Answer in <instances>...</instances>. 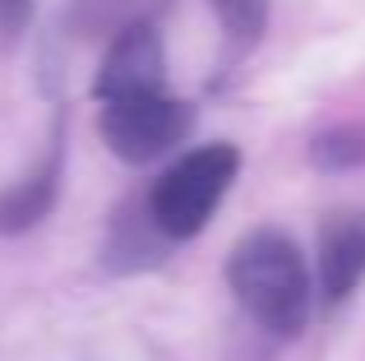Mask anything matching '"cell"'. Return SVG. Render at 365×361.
<instances>
[{"mask_svg":"<svg viewBox=\"0 0 365 361\" xmlns=\"http://www.w3.org/2000/svg\"><path fill=\"white\" fill-rule=\"evenodd\" d=\"M227 283H232L236 301L245 306V315L277 338L301 334L305 320H310V301H314L310 269H305L292 236L273 232V227L250 232L232 250Z\"/></svg>","mask_w":365,"mask_h":361,"instance_id":"6da1fadb","label":"cell"},{"mask_svg":"<svg viewBox=\"0 0 365 361\" xmlns=\"http://www.w3.org/2000/svg\"><path fill=\"white\" fill-rule=\"evenodd\" d=\"M236 172H241V153L232 144H204L190 148L180 163H171L167 172L153 180V190L143 195L153 227L167 241H190L208 227L213 208L227 199Z\"/></svg>","mask_w":365,"mask_h":361,"instance_id":"7a4b0ae2","label":"cell"},{"mask_svg":"<svg viewBox=\"0 0 365 361\" xmlns=\"http://www.w3.org/2000/svg\"><path fill=\"white\" fill-rule=\"evenodd\" d=\"M98 126L120 163H153L195 130V111H190V102L171 98L167 88L125 93V98H102Z\"/></svg>","mask_w":365,"mask_h":361,"instance_id":"3957f363","label":"cell"},{"mask_svg":"<svg viewBox=\"0 0 365 361\" xmlns=\"http://www.w3.org/2000/svg\"><path fill=\"white\" fill-rule=\"evenodd\" d=\"M167 88V51L148 19L111 33V46L98 70V102L125 98V93H158Z\"/></svg>","mask_w":365,"mask_h":361,"instance_id":"277c9868","label":"cell"},{"mask_svg":"<svg viewBox=\"0 0 365 361\" xmlns=\"http://www.w3.org/2000/svg\"><path fill=\"white\" fill-rule=\"evenodd\" d=\"M365 278V208H342L319 227V297L342 306Z\"/></svg>","mask_w":365,"mask_h":361,"instance_id":"5b68a950","label":"cell"},{"mask_svg":"<svg viewBox=\"0 0 365 361\" xmlns=\"http://www.w3.org/2000/svg\"><path fill=\"white\" fill-rule=\"evenodd\" d=\"M56 195H61V148H51L33 176H24L19 185H9L0 195V236H19L28 227H37L51 213Z\"/></svg>","mask_w":365,"mask_h":361,"instance_id":"8992f818","label":"cell"},{"mask_svg":"<svg viewBox=\"0 0 365 361\" xmlns=\"http://www.w3.org/2000/svg\"><path fill=\"white\" fill-rule=\"evenodd\" d=\"M310 163L319 172H347V167H365V126H333L310 139Z\"/></svg>","mask_w":365,"mask_h":361,"instance_id":"52a82bcc","label":"cell"},{"mask_svg":"<svg viewBox=\"0 0 365 361\" xmlns=\"http://www.w3.org/2000/svg\"><path fill=\"white\" fill-rule=\"evenodd\" d=\"M208 5L222 19L227 37H232L236 46H255L268 28V5H273V0H208Z\"/></svg>","mask_w":365,"mask_h":361,"instance_id":"ba28073f","label":"cell"},{"mask_svg":"<svg viewBox=\"0 0 365 361\" xmlns=\"http://www.w3.org/2000/svg\"><path fill=\"white\" fill-rule=\"evenodd\" d=\"M148 0H74V24L88 33H120V28L139 24Z\"/></svg>","mask_w":365,"mask_h":361,"instance_id":"9c48e42d","label":"cell"},{"mask_svg":"<svg viewBox=\"0 0 365 361\" xmlns=\"http://www.w3.org/2000/svg\"><path fill=\"white\" fill-rule=\"evenodd\" d=\"M28 19H33V0H0V37L5 42L24 37Z\"/></svg>","mask_w":365,"mask_h":361,"instance_id":"30bf717a","label":"cell"}]
</instances>
